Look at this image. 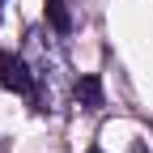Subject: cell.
<instances>
[{
	"mask_svg": "<svg viewBox=\"0 0 153 153\" xmlns=\"http://www.w3.org/2000/svg\"><path fill=\"white\" fill-rule=\"evenodd\" d=\"M0 85H4L9 94H22V98L34 102V68L26 55H9L0 51Z\"/></svg>",
	"mask_w": 153,
	"mask_h": 153,
	"instance_id": "obj_1",
	"label": "cell"
},
{
	"mask_svg": "<svg viewBox=\"0 0 153 153\" xmlns=\"http://www.w3.org/2000/svg\"><path fill=\"white\" fill-rule=\"evenodd\" d=\"M72 98L81 102L85 111H98L102 106V81H98V76H76V81H72Z\"/></svg>",
	"mask_w": 153,
	"mask_h": 153,
	"instance_id": "obj_2",
	"label": "cell"
},
{
	"mask_svg": "<svg viewBox=\"0 0 153 153\" xmlns=\"http://www.w3.org/2000/svg\"><path fill=\"white\" fill-rule=\"evenodd\" d=\"M43 13H47V22H51L55 34H68L72 30V13H68L64 0H43Z\"/></svg>",
	"mask_w": 153,
	"mask_h": 153,
	"instance_id": "obj_3",
	"label": "cell"
},
{
	"mask_svg": "<svg viewBox=\"0 0 153 153\" xmlns=\"http://www.w3.org/2000/svg\"><path fill=\"white\" fill-rule=\"evenodd\" d=\"M132 153H149V149H145V145H136V149H132Z\"/></svg>",
	"mask_w": 153,
	"mask_h": 153,
	"instance_id": "obj_4",
	"label": "cell"
},
{
	"mask_svg": "<svg viewBox=\"0 0 153 153\" xmlns=\"http://www.w3.org/2000/svg\"><path fill=\"white\" fill-rule=\"evenodd\" d=\"M89 153H102V149H89Z\"/></svg>",
	"mask_w": 153,
	"mask_h": 153,
	"instance_id": "obj_5",
	"label": "cell"
}]
</instances>
